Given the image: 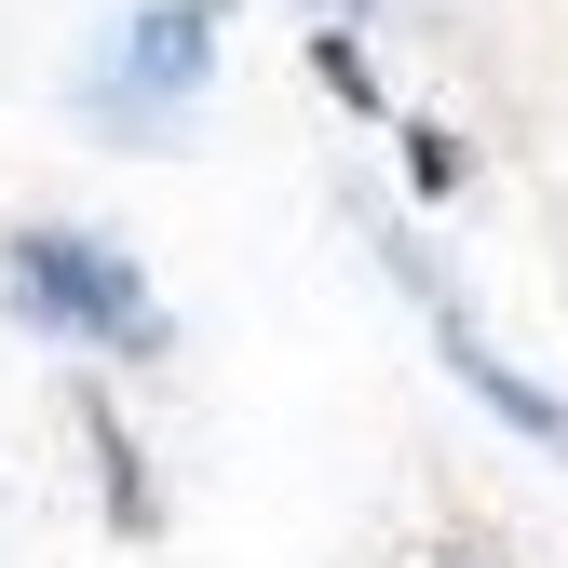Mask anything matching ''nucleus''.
Segmentation results:
<instances>
[{
	"instance_id": "1",
	"label": "nucleus",
	"mask_w": 568,
	"mask_h": 568,
	"mask_svg": "<svg viewBox=\"0 0 568 568\" xmlns=\"http://www.w3.org/2000/svg\"><path fill=\"white\" fill-rule=\"evenodd\" d=\"M0 298H14L41 338H82V352H163V298L109 231H14L0 244Z\"/></svg>"
},
{
	"instance_id": "2",
	"label": "nucleus",
	"mask_w": 568,
	"mask_h": 568,
	"mask_svg": "<svg viewBox=\"0 0 568 568\" xmlns=\"http://www.w3.org/2000/svg\"><path fill=\"white\" fill-rule=\"evenodd\" d=\"M406 271H419V257H406ZM419 298H434V338H447V366H460V379H474L487 406H501V419H515V434H528V447H555V460H568V406H555L541 379H515V366H501V352H487V338H474V312L447 298V284H434V271H419Z\"/></svg>"
}]
</instances>
